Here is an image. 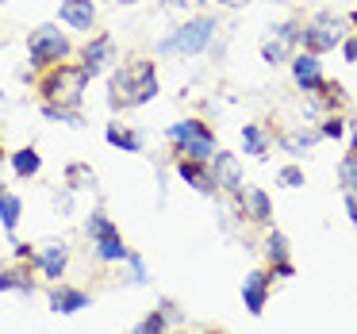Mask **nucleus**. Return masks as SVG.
<instances>
[{"mask_svg": "<svg viewBox=\"0 0 357 334\" xmlns=\"http://www.w3.org/2000/svg\"><path fill=\"white\" fill-rule=\"evenodd\" d=\"M158 96V66L150 58H131L108 77V108L112 112H131L142 108Z\"/></svg>", "mask_w": 357, "mask_h": 334, "instance_id": "nucleus-1", "label": "nucleus"}, {"mask_svg": "<svg viewBox=\"0 0 357 334\" xmlns=\"http://www.w3.org/2000/svg\"><path fill=\"white\" fill-rule=\"evenodd\" d=\"M85 89H89V77H85V70L73 66V62H58V66H50V70H43V77H39V96L50 108L81 112Z\"/></svg>", "mask_w": 357, "mask_h": 334, "instance_id": "nucleus-2", "label": "nucleus"}, {"mask_svg": "<svg viewBox=\"0 0 357 334\" xmlns=\"http://www.w3.org/2000/svg\"><path fill=\"white\" fill-rule=\"evenodd\" d=\"M215 35H219V20L215 16H192L181 27H173V31L158 43V54H181V58L204 54V50L215 43Z\"/></svg>", "mask_w": 357, "mask_h": 334, "instance_id": "nucleus-3", "label": "nucleus"}, {"mask_svg": "<svg viewBox=\"0 0 357 334\" xmlns=\"http://www.w3.org/2000/svg\"><path fill=\"white\" fill-rule=\"evenodd\" d=\"M73 54V43L66 31H58V24H43L31 31V39H27V58H31V70H50V66L58 62H70Z\"/></svg>", "mask_w": 357, "mask_h": 334, "instance_id": "nucleus-4", "label": "nucleus"}, {"mask_svg": "<svg viewBox=\"0 0 357 334\" xmlns=\"http://www.w3.org/2000/svg\"><path fill=\"white\" fill-rule=\"evenodd\" d=\"M342 24H346V20L334 16V12H315V16L303 24V50H307V54H326V50L342 47V39H346Z\"/></svg>", "mask_w": 357, "mask_h": 334, "instance_id": "nucleus-5", "label": "nucleus"}, {"mask_svg": "<svg viewBox=\"0 0 357 334\" xmlns=\"http://www.w3.org/2000/svg\"><path fill=\"white\" fill-rule=\"evenodd\" d=\"M112 62H116V39H112L108 31H100L81 47V62L77 66L85 70V77L93 81V77H100L104 70H112Z\"/></svg>", "mask_w": 357, "mask_h": 334, "instance_id": "nucleus-6", "label": "nucleus"}, {"mask_svg": "<svg viewBox=\"0 0 357 334\" xmlns=\"http://www.w3.org/2000/svg\"><path fill=\"white\" fill-rule=\"evenodd\" d=\"M31 265H35V273H43V277L50 280V284H58V280L66 277V265H70V246H66L62 238L43 242V250H35Z\"/></svg>", "mask_w": 357, "mask_h": 334, "instance_id": "nucleus-7", "label": "nucleus"}, {"mask_svg": "<svg viewBox=\"0 0 357 334\" xmlns=\"http://www.w3.org/2000/svg\"><path fill=\"white\" fill-rule=\"evenodd\" d=\"M211 177H215V185L223 188V192H231V196H238L242 188H246L242 162L231 154V150H215V158H211Z\"/></svg>", "mask_w": 357, "mask_h": 334, "instance_id": "nucleus-8", "label": "nucleus"}, {"mask_svg": "<svg viewBox=\"0 0 357 334\" xmlns=\"http://www.w3.org/2000/svg\"><path fill=\"white\" fill-rule=\"evenodd\" d=\"M292 81L303 89L307 96H315L319 89H323V62H319V54H307V50H300V54H292Z\"/></svg>", "mask_w": 357, "mask_h": 334, "instance_id": "nucleus-9", "label": "nucleus"}, {"mask_svg": "<svg viewBox=\"0 0 357 334\" xmlns=\"http://www.w3.org/2000/svg\"><path fill=\"white\" fill-rule=\"evenodd\" d=\"M173 169H177V177L185 181V185H192L200 196H215V192H219L215 177H211V162H192V158H177V162H173Z\"/></svg>", "mask_w": 357, "mask_h": 334, "instance_id": "nucleus-10", "label": "nucleus"}, {"mask_svg": "<svg viewBox=\"0 0 357 334\" xmlns=\"http://www.w3.org/2000/svg\"><path fill=\"white\" fill-rule=\"evenodd\" d=\"M269 288H273V273L269 269H254L242 277V300H246L250 315H261L265 300H269Z\"/></svg>", "mask_w": 357, "mask_h": 334, "instance_id": "nucleus-11", "label": "nucleus"}, {"mask_svg": "<svg viewBox=\"0 0 357 334\" xmlns=\"http://www.w3.org/2000/svg\"><path fill=\"white\" fill-rule=\"evenodd\" d=\"M89 303H93V296H89L85 288H73V284H66V280L50 284V311H58V315H73V311L89 308Z\"/></svg>", "mask_w": 357, "mask_h": 334, "instance_id": "nucleus-12", "label": "nucleus"}, {"mask_svg": "<svg viewBox=\"0 0 357 334\" xmlns=\"http://www.w3.org/2000/svg\"><path fill=\"white\" fill-rule=\"evenodd\" d=\"M0 292H20V296H35V265L31 261H16L0 269Z\"/></svg>", "mask_w": 357, "mask_h": 334, "instance_id": "nucleus-13", "label": "nucleus"}, {"mask_svg": "<svg viewBox=\"0 0 357 334\" xmlns=\"http://www.w3.org/2000/svg\"><path fill=\"white\" fill-rule=\"evenodd\" d=\"M58 20H62L66 27H73V31H93L96 24V4L93 0H62V8H58Z\"/></svg>", "mask_w": 357, "mask_h": 334, "instance_id": "nucleus-14", "label": "nucleus"}, {"mask_svg": "<svg viewBox=\"0 0 357 334\" xmlns=\"http://www.w3.org/2000/svg\"><path fill=\"white\" fill-rule=\"evenodd\" d=\"M234 204H238L242 215L254 219V223H273V200L261 188H242V192L234 196Z\"/></svg>", "mask_w": 357, "mask_h": 334, "instance_id": "nucleus-15", "label": "nucleus"}, {"mask_svg": "<svg viewBox=\"0 0 357 334\" xmlns=\"http://www.w3.org/2000/svg\"><path fill=\"white\" fill-rule=\"evenodd\" d=\"M104 142L116 150H123V154H142V131H135V127H123V123H108L104 127Z\"/></svg>", "mask_w": 357, "mask_h": 334, "instance_id": "nucleus-16", "label": "nucleus"}, {"mask_svg": "<svg viewBox=\"0 0 357 334\" xmlns=\"http://www.w3.org/2000/svg\"><path fill=\"white\" fill-rule=\"evenodd\" d=\"M93 254L100 257L104 265H119V261H127V242H123V234L119 231H108V234H100V238H93Z\"/></svg>", "mask_w": 357, "mask_h": 334, "instance_id": "nucleus-17", "label": "nucleus"}, {"mask_svg": "<svg viewBox=\"0 0 357 334\" xmlns=\"http://www.w3.org/2000/svg\"><path fill=\"white\" fill-rule=\"evenodd\" d=\"M242 150H246V154H254L257 162H265V158H269V150H273V135L265 131L261 123H242Z\"/></svg>", "mask_w": 357, "mask_h": 334, "instance_id": "nucleus-18", "label": "nucleus"}, {"mask_svg": "<svg viewBox=\"0 0 357 334\" xmlns=\"http://www.w3.org/2000/svg\"><path fill=\"white\" fill-rule=\"evenodd\" d=\"M215 150H219V142H215V131H211V135H196V139L181 142V146H177V158H192V162H211V158H215Z\"/></svg>", "mask_w": 357, "mask_h": 334, "instance_id": "nucleus-19", "label": "nucleus"}, {"mask_svg": "<svg viewBox=\"0 0 357 334\" xmlns=\"http://www.w3.org/2000/svg\"><path fill=\"white\" fill-rule=\"evenodd\" d=\"M315 108L323 116H338V108H346V89H342V81H323V89L315 93Z\"/></svg>", "mask_w": 357, "mask_h": 334, "instance_id": "nucleus-20", "label": "nucleus"}, {"mask_svg": "<svg viewBox=\"0 0 357 334\" xmlns=\"http://www.w3.org/2000/svg\"><path fill=\"white\" fill-rule=\"evenodd\" d=\"M12 169H16V177L20 181H27V177H35V173L43 169V154L35 146H20V150H12Z\"/></svg>", "mask_w": 357, "mask_h": 334, "instance_id": "nucleus-21", "label": "nucleus"}, {"mask_svg": "<svg viewBox=\"0 0 357 334\" xmlns=\"http://www.w3.org/2000/svg\"><path fill=\"white\" fill-rule=\"evenodd\" d=\"M319 139H323V135H319V127H296L292 135H284V139H280V150L296 158V154H303V150H311Z\"/></svg>", "mask_w": 357, "mask_h": 334, "instance_id": "nucleus-22", "label": "nucleus"}, {"mask_svg": "<svg viewBox=\"0 0 357 334\" xmlns=\"http://www.w3.org/2000/svg\"><path fill=\"white\" fill-rule=\"evenodd\" d=\"M196 135H211V123H204V119L188 116V119H181V123H173L169 131H165V139H169L173 146H181V142L196 139Z\"/></svg>", "mask_w": 357, "mask_h": 334, "instance_id": "nucleus-23", "label": "nucleus"}, {"mask_svg": "<svg viewBox=\"0 0 357 334\" xmlns=\"http://www.w3.org/2000/svg\"><path fill=\"white\" fill-rule=\"evenodd\" d=\"M62 185L70 188V192H81V188H93V185H96V173L89 169L85 162H73V165H66Z\"/></svg>", "mask_w": 357, "mask_h": 334, "instance_id": "nucleus-24", "label": "nucleus"}, {"mask_svg": "<svg viewBox=\"0 0 357 334\" xmlns=\"http://www.w3.org/2000/svg\"><path fill=\"white\" fill-rule=\"evenodd\" d=\"M20 215H24V200H20L16 192H4L0 196V227L4 231H16V223H20Z\"/></svg>", "mask_w": 357, "mask_h": 334, "instance_id": "nucleus-25", "label": "nucleus"}, {"mask_svg": "<svg viewBox=\"0 0 357 334\" xmlns=\"http://www.w3.org/2000/svg\"><path fill=\"white\" fill-rule=\"evenodd\" d=\"M273 39H280L284 47H303V20H284V24H273Z\"/></svg>", "mask_w": 357, "mask_h": 334, "instance_id": "nucleus-26", "label": "nucleus"}, {"mask_svg": "<svg viewBox=\"0 0 357 334\" xmlns=\"http://www.w3.org/2000/svg\"><path fill=\"white\" fill-rule=\"evenodd\" d=\"M338 181L346 192H357V150H349V154H342L338 162Z\"/></svg>", "mask_w": 357, "mask_h": 334, "instance_id": "nucleus-27", "label": "nucleus"}, {"mask_svg": "<svg viewBox=\"0 0 357 334\" xmlns=\"http://www.w3.org/2000/svg\"><path fill=\"white\" fill-rule=\"evenodd\" d=\"M265 257H269V265L288 261V238H284L280 231H269V234H265Z\"/></svg>", "mask_w": 357, "mask_h": 334, "instance_id": "nucleus-28", "label": "nucleus"}, {"mask_svg": "<svg viewBox=\"0 0 357 334\" xmlns=\"http://www.w3.org/2000/svg\"><path fill=\"white\" fill-rule=\"evenodd\" d=\"M108 231H119V227L112 223V215H104V211H89V219H85L89 238H100V234H108Z\"/></svg>", "mask_w": 357, "mask_h": 334, "instance_id": "nucleus-29", "label": "nucleus"}, {"mask_svg": "<svg viewBox=\"0 0 357 334\" xmlns=\"http://www.w3.org/2000/svg\"><path fill=\"white\" fill-rule=\"evenodd\" d=\"M288 54H292V47H284L280 39H269V43H261V62H269V66H280V62H288Z\"/></svg>", "mask_w": 357, "mask_h": 334, "instance_id": "nucleus-30", "label": "nucleus"}, {"mask_svg": "<svg viewBox=\"0 0 357 334\" xmlns=\"http://www.w3.org/2000/svg\"><path fill=\"white\" fill-rule=\"evenodd\" d=\"M319 135H323V139H346V119L342 116H323L319 119Z\"/></svg>", "mask_w": 357, "mask_h": 334, "instance_id": "nucleus-31", "label": "nucleus"}, {"mask_svg": "<svg viewBox=\"0 0 357 334\" xmlns=\"http://www.w3.org/2000/svg\"><path fill=\"white\" fill-rule=\"evenodd\" d=\"M303 181H307V177H303L300 165H280V169H277V185L280 188H303Z\"/></svg>", "mask_w": 357, "mask_h": 334, "instance_id": "nucleus-32", "label": "nucleus"}, {"mask_svg": "<svg viewBox=\"0 0 357 334\" xmlns=\"http://www.w3.org/2000/svg\"><path fill=\"white\" fill-rule=\"evenodd\" d=\"M127 265H131V280H135V284H146V280H150V273H146V261H142V254H135V250H131V254H127Z\"/></svg>", "mask_w": 357, "mask_h": 334, "instance_id": "nucleus-33", "label": "nucleus"}, {"mask_svg": "<svg viewBox=\"0 0 357 334\" xmlns=\"http://www.w3.org/2000/svg\"><path fill=\"white\" fill-rule=\"evenodd\" d=\"M342 58H346L349 66H357V31L342 39Z\"/></svg>", "mask_w": 357, "mask_h": 334, "instance_id": "nucleus-34", "label": "nucleus"}, {"mask_svg": "<svg viewBox=\"0 0 357 334\" xmlns=\"http://www.w3.org/2000/svg\"><path fill=\"white\" fill-rule=\"evenodd\" d=\"M269 273L277 280H288V277H296V265L292 261H277V265H269Z\"/></svg>", "mask_w": 357, "mask_h": 334, "instance_id": "nucleus-35", "label": "nucleus"}, {"mask_svg": "<svg viewBox=\"0 0 357 334\" xmlns=\"http://www.w3.org/2000/svg\"><path fill=\"white\" fill-rule=\"evenodd\" d=\"M12 257H16V261H31V257H35V246H27V242H16Z\"/></svg>", "mask_w": 357, "mask_h": 334, "instance_id": "nucleus-36", "label": "nucleus"}, {"mask_svg": "<svg viewBox=\"0 0 357 334\" xmlns=\"http://www.w3.org/2000/svg\"><path fill=\"white\" fill-rule=\"evenodd\" d=\"M346 211H349V223L357 227V192H346Z\"/></svg>", "mask_w": 357, "mask_h": 334, "instance_id": "nucleus-37", "label": "nucleus"}, {"mask_svg": "<svg viewBox=\"0 0 357 334\" xmlns=\"http://www.w3.org/2000/svg\"><path fill=\"white\" fill-rule=\"evenodd\" d=\"M346 135L354 139V142H349V150H357V116H354V119H346Z\"/></svg>", "mask_w": 357, "mask_h": 334, "instance_id": "nucleus-38", "label": "nucleus"}, {"mask_svg": "<svg viewBox=\"0 0 357 334\" xmlns=\"http://www.w3.org/2000/svg\"><path fill=\"white\" fill-rule=\"evenodd\" d=\"M162 4H165V8H173V12H177V8H188V0H162Z\"/></svg>", "mask_w": 357, "mask_h": 334, "instance_id": "nucleus-39", "label": "nucleus"}, {"mask_svg": "<svg viewBox=\"0 0 357 334\" xmlns=\"http://www.w3.org/2000/svg\"><path fill=\"white\" fill-rule=\"evenodd\" d=\"M349 24H354V27H357V8H354V12H349Z\"/></svg>", "mask_w": 357, "mask_h": 334, "instance_id": "nucleus-40", "label": "nucleus"}, {"mask_svg": "<svg viewBox=\"0 0 357 334\" xmlns=\"http://www.w3.org/2000/svg\"><path fill=\"white\" fill-rule=\"evenodd\" d=\"M112 4H139V0H112Z\"/></svg>", "mask_w": 357, "mask_h": 334, "instance_id": "nucleus-41", "label": "nucleus"}, {"mask_svg": "<svg viewBox=\"0 0 357 334\" xmlns=\"http://www.w3.org/2000/svg\"><path fill=\"white\" fill-rule=\"evenodd\" d=\"M4 192H8V188H4V181H0V196H4Z\"/></svg>", "mask_w": 357, "mask_h": 334, "instance_id": "nucleus-42", "label": "nucleus"}, {"mask_svg": "<svg viewBox=\"0 0 357 334\" xmlns=\"http://www.w3.org/2000/svg\"><path fill=\"white\" fill-rule=\"evenodd\" d=\"M4 154H8V150H4V142H0V158H4Z\"/></svg>", "mask_w": 357, "mask_h": 334, "instance_id": "nucleus-43", "label": "nucleus"}, {"mask_svg": "<svg viewBox=\"0 0 357 334\" xmlns=\"http://www.w3.org/2000/svg\"><path fill=\"white\" fill-rule=\"evenodd\" d=\"M196 4H211V0H196Z\"/></svg>", "mask_w": 357, "mask_h": 334, "instance_id": "nucleus-44", "label": "nucleus"}, {"mask_svg": "<svg viewBox=\"0 0 357 334\" xmlns=\"http://www.w3.org/2000/svg\"><path fill=\"white\" fill-rule=\"evenodd\" d=\"M0 4H4V0H0Z\"/></svg>", "mask_w": 357, "mask_h": 334, "instance_id": "nucleus-45", "label": "nucleus"}]
</instances>
